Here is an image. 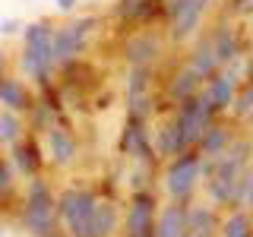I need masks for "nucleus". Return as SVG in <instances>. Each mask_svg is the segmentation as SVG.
<instances>
[{
    "instance_id": "6ab92c4d",
    "label": "nucleus",
    "mask_w": 253,
    "mask_h": 237,
    "mask_svg": "<svg viewBox=\"0 0 253 237\" xmlns=\"http://www.w3.org/2000/svg\"><path fill=\"white\" fill-rule=\"evenodd\" d=\"M200 73H196L193 67H184L177 73V79H174V85H171V95L174 98H180V101H187V98H193L196 89H200Z\"/></svg>"
},
{
    "instance_id": "39448f33",
    "label": "nucleus",
    "mask_w": 253,
    "mask_h": 237,
    "mask_svg": "<svg viewBox=\"0 0 253 237\" xmlns=\"http://www.w3.org/2000/svg\"><path fill=\"white\" fill-rule=\"evenodd\" d=\"M209 117H212V111L203 101V95H193V98L184 101V108H180V114H177L174 123H177V130H180V136H184L187 146L196 142V139H203V133L209 130Z\"/></svg>"
},
{
    "instance_id": "4468645a",
    "label": "nucleus",
    "mask_w": 253,
    "mask_h": 237,
    "mask_svg": "<svg viewBox=\"0 0 253 237\" xmlns=\"http://www.w3.org/2000/svg\"><path fill=\"white\" fill-rule=\"evenodd\" d=\"M117 228V209L111 202H98L95 205V215L89 225V237H111Z\"/></svg>"
},
{
    "instance_id": "0eeeda50",
    "label": "nucleus",
    "mask_w": 253,
    "mask_h": 237,
    "mask_svg": "<svg viewBox=\"0 0 253 237\" xmlns=\"http://www.w3.org/2000/svg\"><path fill=\"white\" fill-rule=\"evenodd\" d=\"M206 3H209V0H171L168 16L174 22V38H177V41L187 38V35H193V29L200 26V19L206 13Z\"/></svg>"
},
{
    "instance_id": "c756f323",
    "label": "nucleus",
    "mask_w": 253,
    "mask_h": 237,
    "mask_svg": "<svg viewBox=\"0 0 253 237\" xmlns=\"http://www.w3.org/2000/svg\"><path fill=\"white\" fill-rule=\"evenodd\" d=\"M57 6H60V10H73L76 0H57Z\"/></svg>"
},
{
    "instance_id": "7ed1b4c3",
    "label": "nucleus",
    "mask_w": 253,
    "mask_h": 237,
    "mask_svg": "<svg viewBox=\"0 0 253 237\" xmlns=\"http://www.w3.org/2000/svg\"><path fill=\"white\" fill-rule=\"evenodd\" d=\"M95 196L89 190H67L57 202V212L60 218L67 221L70 234L73 237H89V225H92V215H95Z\"/></svg>"
},
{
    "instance_id": "c85d7f7f",
    "label": "nucleus",
    "mask_w": 253,
    "mask_h": 237,
    "mask_svg": "<svg viewBox=\"0 0 253 237\" xmlns=\"http://www.w3.org/2000/svg\"><path fill=\"white\" fill-rule=\"evenodd\" d=\"M244 199H247V205H250V209H253V180H250V184H247V190H244Z\"/></svg>"
},
{
    "instance_id": "9d476101",
    "label": "nucleus",
    "mask_w": 253,
    "mask_h": 237,
    "mask_svg": "<svg viewBox=\"0 0 253 237\" xmlns=\"http://www.w3.org/2000/svg\"><path fill=\"white\" fill-rule=\"evenodd\" d=\"M47 149H51V158L57 164H70L76 158V139L67 130H60V126L47 130Z\"/></svg>"
},
{
    "instance_id": "5701e85b",
    "label": "nucleus",
    "mask_w": 253,
    "mask_h": 237,
    "mask_svg": "<svg viewBox=\"0 0 253 237\" xmlns=\"http://www.w3.org/2000/svg\"><path fill=\"white\" fill-rule=\"evenodd\" d=\"M146 85H149V70L146 67H136L130 76V105L136 108L139 105V95L146 98Z\"/></svg>"
},
{
    "instance_id": "9b49d317",
    "label": "nucleus",
    "mask_w": 253,
    "mask_h": 237,
    "mask_svg": "<svg viewBox=\"0 0 253 237\" xmlns=\"http://www.w3.org/2000/svg\"><path fill=\"white\" fill-rule=\"evenodd\" d=\"M187 234V209L184 205H168L155 225V237H184Z\"/></svg>"
},
{
    "instance_id": "4be33fe9",
    "label": "nucleus",
    "mask_w": 253,
    "mask_h": 237,
    "mask_svg": "<svg viewBox=\"0 0 253 237\" xmlns=\"http://www.w3.org/2000/svg\"><path fill=\"white\" fill-rule=\"evenodd\" d=\"M19 133H22V126H19L13 111H0V142L16 146V142H19Z\"/></svg>"
},
{
    "instance_id": "20e7f679",
    "label": "nucleus",
    "mask_w": 253,
    "mask_h": 237,
    "mask_svg": "<svg viewBox=\"0 0 253 237\" xmlns=\"http://www.w3.org/2000/svg\"><path fill=\"white\" fill-rule=\"evenodd\" d=\"M92 29H95V19H76V22H70V26L54 32V63L73 60L83 51V44L89 41Z\"/></svg>"
},
{
    "instance_id": "2f4dec72",
    "label": "nucleus",
    "mask_w": 253,
    "mask_h": 237,
    "mask_svg": "<svg viewBox=\"0 0 253 237\" xmlns=\"http://www.w3.org/2000/svg\"><path fill=\"white\" fill-rule=\"evenodd\" d=\"M0 237H3V218H0Z\"/></svg>"
},
{
    "instance_id": "cd10ccee",
    "label": "nucleus",
    "mask_w": 253,
    "mask_h": 237,
    "mask_svg": "<svg viewBox=\"0 0 253 237\" xmlns=\"http://www.w3.org/2000/svg\"><path fill=\"white\" fill-rule=\"evenodd\" d=\"M19 29H22L19 19H3V22H0V32H3V35H16Z\"/></svg>"
},
{
    "instance_id": "dca6fc26",
    "label": "nucleus",
    "mask_w": 253,
    "mask_h": 237,
    "mask_svg": "<svg viewBox=\"0 0 253 237\" xmlns=\"http://www.w3.org/2000/svg\"><path fill=\"white\" fill-rule=\"evenodd\" d=\"M13 164L22 174H35L38 164H42V155H38L35 142H16V146H13Z\"/></svg>"
},
{
    "instance_id": "6e6552de",
    "label": "nucleus",
    "mask_w": 253,
    "mask_h": 237,
    "mask_svg": "<svg viewBox=\"0 0 253 237\" xmlns=\"http://www.w3.org/2000/svg\"><path fill=\"white\" fill-rule=\"evenodd\" d=\"M152 215H155L152 199L139 196L130 205V215H126V237H149V231H152Z\"/></svg>"
},
{
    "instance_id": "b1692460",
    "label": "nucleus",
    "mask_w": 253,
    "mask_h": 237,
    "mask_svg": "<svg viewBox=\"0 0 253 237\" xmlns=\"http://www.w3.org/2000/svg\"><path fill=\"white\" fill-rule=\"evenodd\" d=\"M225 237H250V218L244 215V212L231 215L228 225H225Z\"/></svg>"
},
{
    "instance_id": "a211bd4d",
    "label": "nucleus",
    "mask_w": 253,
    "mask_h": 237,
    "mask_svg": "<svg viewBox=\"0 0 253 237\" xmlns=\"http://www.w3.org/2000/svg\"><path fill=\"white\" fill-rule=\"evenodd\" d=\"M158 155H177V152H184L187 149V142L184 136H180V130H177V123H165L162 130H158Z\"/></svg>"
},
{
    "instance_id": "f03ea898",
    "label": "nucleus",
    "mask_w": 253,
    "mask_h": 237,
    "mask_svg": "<svg viewBox=\"0 0 253 237\" xmlns=\"http://www.w3.org/2000/svg\"><path fill=\"white\" fill-rule=\"evenodd\" d=\"M57 225V202L51 196V187L44 180H32L26 196V228L35 237H54Z\"/></svg>"
},
{
    "instance_id": "473e14b6",
    "label": "nucleus",
    "mask_w": 253,
    "mask_h": 237,
    "mask_svg": "<svg viewBox=\"0 0 253 237\" xmlns=\"http://www.w3.org/2000/svg\"><path fill=\"white\" fill-rule=\"evenodd\" d=\"M250 120H253V111H250Z\"/></svg>"
},
{
    "instance_id": "2eb2a0df",
    "label": "nucleus",
    "mask_w": 253,
    "mask_h": 237,
    "mask_svg": "<svg viewBox=\"0 0 253 237\" xmlns=\"http://www.w3.org/2000/svg\"><path fill=\"white\" fill-rule=\"evenodd\" d=\"M212 51H215V60L218 63H228V60H234V54H237V41H234V32L228 29V26H218L215 32H212Z\"/></svg>"
},
{
    "instance_id": "393cba45",
    "label": "nucleus",
    "mask_w": 253,
    "mask_h": 237,
    "mask_svg": "<svg viewBox=\"0 0 253 237\" xmlns=\"http://www.w3.org/2000/svg\"><path fill=\"white\" fill-rule=\"evenodd\" d=\"M10 190H13V164L0 158V193H10Z\"/></svg>"
},
{
    "instance_id": "412c9836",
    "label": "nucleus",
    "mask_w": 253,
    "mask_h": 237,
    "mask_svg": "<svg viewBox=\"0 0 253 237\" xmlns=\"http://www.w3.org/2000/svg\"><path fill=\"white\" fill-rule=\"evenodd\" d=\"M203 152L206 155H225V149H228V133L221 130V126H209V130L203 133Z\"/></svg>"
},
{
    "instance_id": "f3484780",
    "label": "nucleus",
    "mask_w": 253,
    "mask_h": 237,
    "mask_svg": "<svg viewBox=\"0 0 253 237\" xmlns=\"http://www.w3.org/2000/svg\"><path fill=\"white\" fill-rule=\"evenodd\" d=\"M126 54H130V60L136 63V67H146V63L158 54V41L152 35H136L130 44H126Z\"/></svg>"
},
{
    "instance_id": "ddd939ff",
    "label": "nucleus",
    "mask_w": 253,
    "mask_h": 237,
    "mask_svg": "<svg viewBox=\"0 0 253 237\" xmlns=\"http://www.w3.org/2000/svg\"><path fill=\"white\" fill-rule=\"evenodd\" d=\"M234 98V76H218L209 82V89L203 92V101L209 105V111H218V108H228Z\"/></svg>"
},
{
    "instance_id": "1a4fd4ad",
    "label": "nucleus",
    "mask_w": 253,
    "mask_h": 237,
    "mask_svg": "<svg viewBox=\"0 0 253 237\" xmlns=\"http://www.w3.org/2000/svg\"><path fill=\"white\" fill-rule=\"evenodd\" d=\"M0 105L6 111H26L32 108V98L26 92V85L13 76H0Z\"/></svg>"
},
{
    "instance_id": "423d86ee",
    "label": "nucleus",
    "mask_w": 253,
    "mask_h": 237,
    "mask_svg": "<svg viewBox=\"0 0 253 237\" xmlns=\"http://www.w3.org/2000/svg\"><path fill=\"white\" fill-rule=\"evenodd\" d=\"M196 177H200V155H180L177 161H171L168 168V177H165V187L174 199H184V196L193 193L196 187Z\"/></svg>"
},
{
    "instance_id": "aec40b11",
    "label": "nucleus",
    "mask_w": 253,
    "mask_h": 237,
    "mask_svg": "<svg viewBox=\"0 0 253 237\" xmlns=\"http://www.w3.org/2000/svg\"><path fill=\"white\" fill-rule=\"evenodd\" d=\"M190 67H193L200 76H209L212 70L218 67L215 51H212V41H209V38H203V41L196 44V51H193V63H190Z\"/></svg>"
},
{
    "instance_id": "a878e982",
    "label": "nucleus",
    "mask_w": 253,
    "mask_h": 237,
    "mask_svg": "<svg viewBox=\"0 0 253 237\" xmlns=\"http://www.w3.org/2000/svg\"><path fill=\"white\" fill-rule=\"evenodd\" d=\"M149 10V0H124L121 3V16H142Z\"/></svg>"
},
{
    "instance_id": "bb28decb",
    "label": "nucleus",
    "mask_w": 253,
    "mask_h": 237,
    "mask_svg": "<svg viewBox=\"0 0 253 237\" xmlns=\"http://www.w3.org/2000/svg\"><path fill=\"white\" fill-rule=\"evenodd\" d=\"M234 111H237V114H250V111H253V85H250V89L241 95V98H237Z\"/></svg>"
},
{
    "instance_id": "f8f14e48",
    "label": "nucleus",
    "mask_w": 253,
    "mask_h": 237,
    "mask_svg": "<svg viewBox=\"0 0 253 237\" xmlns=\"http://www.w3.org/2000/svg\"><path fill=\"white\" fill-rule=\"evenodd\" d=\"M218 221L212 215V209L206 205H196V209L187 212V234L184 237H215Z\"/></svg>"
},
{
    "instance_id": "f257e3e1",
    "label": "nucleus",
    "mask_w": 253,
    "mask_h": 237,
    "mask_svg": "<svg viewBox=\"0 0 253 237\" xmlns=\"http://www.w3.org/2000/svg\"><path fill=\"white\" fill-rule=\"evenodd\" d=\"M54 67V29L47 22H32L26 29V51H22V70L38 82L47 79Z\"/></svg>"
},
{
    "instance_id": "7c9ffc66",
    "label": "nucleus",
    "mask_w": 253,
    "mask_h": 237,
    "mask_svg": "<svg viewBox=\"0 0 253 237\" xmlns=\"http://www.w3.org/2000/svg\"><path fill=\"white\" fill-rule=\"evenodd\" d=\"M3 63H6V57H3V51H0V67H3Z\"/></svg>"
}]
</instances>
